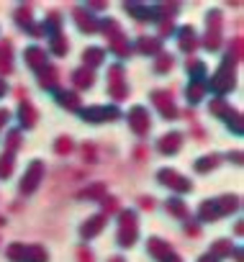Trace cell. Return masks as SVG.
<instances>
[{
	"instance_id": "1",
	"label": "cell",
	"mask_w": 244,
	"mask_h": 262,
	"mask_svg": "<svg viewBox=\"0 0 244 262\" xmlns=\"http://www.w3.org/2000/svg\"><path fill=\"white\" fill-rule=\"evenodd\" d=\"M236 208H239L236 195H221V198H213V201H203L198 216H201V221H216V219H221V216H226Z\"/></svg>"
},
{
	"instance_id": "2",
	"label": "cell",
	"mask_w": 244,
	"mask_h": 262,
	"mask_svg": "<svg viewBox=\"0 0 244 262\" xmlns=\"http://www.w3.org/2000/svg\"><path fill=\"white\" fill-rule=\"evenodd\" d=\"M100 29H103V34L108 36V47H110V52H113V54L126 57V54L131 52V49H129V39H126V34H124V31H121L118 21L105 18V21H100Z\"/></svg>"
},
{
	"instance_id": "3",
	"label": "cell",
	"mask_w": 244,
	"mask_h": 262,
	"mask_svg": "<svg viewBox=\"0 0 244 262\" xmlns=\"http://www.w3.org/2000/svg\"><path fill=\"white\" fill-rule=\"evenodd\" d=\"M6 257H8L11 262H47V249L39 247V244H29V247H24V244H11V247L6 249Z\"/></svg>"
},
{
	"instance_id": "4",
	"label": "cell",
	"mask_w": 244,
	"mask_h": 262,
	"mask_svg": "<svg viewBox=\"0 0 244 262\" xmlns=\"http://www.w3.org/2000/svg\"><path fill=\"white\" fill-rule=\"evenodd\" d=\"M139 236V229H137V213L134 211H124L118 219V244L121 247H131Z\"/></svg>"
},
{
	"instance_id": "5",
	"label": "cell",
	"mask_w": 244,
	"mask_h": 262,
	"mask_svg": "<svg viewBox=\"0 0 244 262\" xmlns=\"http://www.w3.org/2000/svg\"><path fill=\"white\" fill-rule=\"evenodd\" d=\"M44 31H49V44H52V52H54L57 57L67 54L70 44H67V39H64V36H62V31H59V13H49Z\"/></svg>"
},
{
	"instance_id": "6",
	"label": "cell",
	"mask_w": 244,
	"mask_h": 262,
	"mask_svg": "<svg viewBox=\"0 0 244 262\" xmlns=\"http://www.w3.org/2000/svg\"><path fill=\"white\" fill-rule=\"evenodd\" d=\"M208 85H211V90H213V93H226V90H231V88H234V62H231L229 57L224 59V64L218 67V72L211 77V82H208Z\"/></svg>"
},
{
	"instance_id": "7",
	"label": "cell",
	"mask_w": 244,
	"mask_h": 262,
	"mask_svg": "<svg viewBox=\"0 0 244 262\" xmlns=\"http://www.w3.org/2000/svg\"><path fill=\"white\" fill-rule=\"evenodd\" d=\"M108 93L113 100H124L129 95V88L124 82V67L121 64H110L108 67Z\"/></svg>"
},
{
	"instance_id": "8",
	"label": "cell",
	"mask_w": 244,
	"mask_h": 262,
	"mask_svg": "<svg viewBox=\"0 0 244 262\" xmlns=\"http://www.w3.org/2000/svg\"><path fill=\"white\" fill-rule=\"evenodd\" d=\"M129 126H131V131H134V134L144 137L147 131L152 128V118H149V111H147L144 105H134V108L129 111Z\"/></svg>"
},
{
	"instance_id": "9",
	"label": "cell",
	"mask_w": 244,
	"mask_h": 262,
	"mask_svg": "<svg viewBox=\"0 0 244 262\" xmlns=\"http://www.w3.org/2000/svg\"><path fill=\"white\" fill-rule=\"evenodd\" d=\"M203 47L208 52H216L221 47V11H211V16H208V34H206Z\"/></svg>"
},
{
	"instance_id": "10",
	"label": "cell",
	"mask_w": 244,
	"mask_h": 262,
	"mask_svg": "<svg viewBox=\"0 0 244 262\" xmlns=\"http://www.w3.org/2000/svg\"><path fill=\"white\" fill-rule=\"evenodd\" d=\"M80 116L90 123H98V121H116L121 116V111L116 105H93V108L80 111Z\"/></svg>"
},
{
	"instance_id": "11",
	"label": "cell",
	"mask_w": 244,
	"mask_h": 262,
	"mask_svg": "<svg viewBox=\"0 0 244 262\" xmlns=\"http://www.w3.org/2000/svg\"><path fill=\"white\" fill-rule=\"evenodd\" d=\"M41 178H44V165H41L39 160H34V162L29 165L24 180H21V190H24V193H34V190L39 188Z\"/></svg>"
},
{
	"instance_id": "12",
	"label": "cell",
	"mask_w": 244,
	"mask_h": 262,
	"mask_svg": "<svg viewBox=\"0 0 244 262\" xmlns=\"http://www.w3.org/2000/svg\"><path fill=\"white\" fill-rule=\"evenodd\" d=\"M152 103L160 108V113L165 118H178V105H175V100H172V95L167 90H154L152 93Z\"/></svg>"
},
{
	"instance_id": "13",
	"label": "cell",
	"mask_w": 244,
	"mask_h": 262,
	"mask_svg": "<svg viewBox=\"0 0 244 262\" xmlns=\"http://www.w3.org/2000/svg\"><path fill=\"white\" fill-rule=\"evenodd\" d=\"M157 178H160V183L170 185V188H172V190H178V193H190V190H193V183H190L188 178L178 175L175 170H162Z\"/></svg>"
},
{
	"instance_id": "14",
	"label": "cell",
	"mask_w": 244,
	"mask_h": 262,
	"mask_svg": "<svg viewBox=\"0 0 244 262\" xmlns=\"http://www.w3.org/2000/svg\"><path fill=\"white\" fill-rule=\"evenodd\" d=\"M24 57H26V64H29L34 72H41V70H47V67H49L47 52H44L41 47H29Z\"/></svg>"
},
{
	"instance_id": "15",
	"label": "cell",
	"mask_w": 244,
	"mask_h": 262,
	"mask_svg": "<svg viewBox=\"0 0 244 262\" xmlns=\"http://www.w3.org/2000/svg\"><path fill=\"white\" fill-rule=\"evenodd\" d=\"M72 18L77 21V26H80V31H87V34H95L98 29H100V21H95L90 13H87V8H75L72 11Z\"/></svg>"
},
{
	"instance_id": "16",
	"label": "cell",
	"mask_w": 244,
	"mask_h": 262,
	"mask_svg": "<svg viewBox=\"0 0 244 262\" xmlns=\"http://www.w3.org/2000/svg\"><path fill=\"white\" fill-rule=\"evenodd\" d=\"M149 254L152 257H157V259H162V262H170L172 257H178L175 252H172V247L167 244V242H162V239H149Z\"/></svg>"
},
{
	"instance_id": "17",
	"label": "cell",
	"mask_w": 244,
	"mask_h": 262,
	"mask_svg": "<svg viewBox=\"0 0 244 262\" xmlns=\"http://www.w3.org/2000/svg\"><path fill=\"white\" fill-rule=\"evenodd\" d=\"M180 144H183V134H180V131H170V134H165L157 142V147H160L162 155H175L180 149Z\"/></svg>"
},
{
	"instance_id": "18",
	"label": "cell",
	"mask_w": 244,
	"mask_h": 262,
	"mask_svg": "<svg viewBox=\"0 0 244 262\" xmlns=\"http://www.w3.org/2000/svg\"><path fill=\"white\" fill-rule=\"evenodd\" d=\"M16 21H18L29 34H34V36H41V34H44V29L34 26V16H31V8H29V6H21V8L16 11Z\"/></svg>"
},
{
	"instance_id": "19",
	"label": "cell",
	"mask_w": 244,
	"mask_h": 262,
	"mask_svg": "<svg viewBox=\"0 0 244 262\" xmlns=\"http://www.w3.org/2000/svg\"><path fill=\"white\" fill-rule=\"evenodd\" d=\"M13 70V44L3 41L0 44V75H11Z\"/></svg>"
},
{
	"instance_id": "20",
	"label": "cell",
	"mask_w": 244,
	"mask_h": 262,
	"mask_svg": "<svg viewBox=\"0 0 244 262\" xmlns=\"http://www.w3.org/2000/svg\"><path fill=\"white\" fill-rule=\"evenodd\" d=\"M93 82H95V75H93V70H87V67H80V70H75V72H72V85H77L80 90H87Z\"/></svg>"
},
{
	"instance_id": "21",
	"label": "cell",
	"mask_w": 244,
	"mask_h": 262,
	"mask_svg": "<svg viewBox=\"0 0 244 262\" xmlns=\"http://www.w3.org/2000/svg\"><path fill=\"white\" fill-rule=\"evenodd\" d=\"M103 226H105V216H103V213H100V216H93V219H87V221L82 224V236H85V239H93V236L100 234Z\"/></svg>"
},
{
	"instance_id": "22",
	"label": "cell",
	"mask_w": 244,
	"mask_h": 262,
	"mask_svg": "<svg viewBox=\"0 0 244 262\" xmlns=\"http://www.w3.org/2000/svg\"><path fill=\"white\" fill-rule=\"evenodd\" d=\"M18 118H21V123H24L26 128H34V126H36V121H39V113H36V108H34L31 103H21Z\"/></svg>"
},
{
	"instance_id": "23",
	"label": "cell",
	"mask_w": 244,
	"mask_h": 262,
	"mask_svg": "<svg viewBox=\"0 0 244 262\" xmlns=\"http://www.w3.org/2000/svg\"><path fill=\"white\" fill-rule=\"evenodd\" d=\"M234 249H236V247H234L229 239H218V242H213V244H211V252H208V254H211V257L218 262L221 257H229Z\"/></svg>"
},
{
	"instance_id": "24",
	"label": "cell",
	"mask_w": 244,
	"mask_h": 262,
	"mask_svg": "<svg viewBox=\"0 0 244 262\" xmlns=\"http://www.w3.org/2000/svg\"><path fill=\"white\" fill-rule=\"evenodd\" d=\"M103 57H105V52H103L100 47H90V49L82 52V62H85V67H98V64H103Z\"/></svg>"
},
{
	"instance_id": "25",
	"label": "cell",
	"mask_w": 244,
	"mask_h": 262,
	"mask_svg": "<svg viewBox=\"0 0 244 262\" xmlns=\"http://www.w3.org/2000/svg\"><path fill=\"white\" fill-rule=\"evenodd\" d=\"M198 47V39H195V31L190 29V26H185V29H180V49L183 52H193Z\"/></svg>"
},
{
	"instance_id": "26",
	"label": "cell",
	"mask_w": 244,
	"mask_h": 262,
	"mask_svg": "<svg viewBox=\"0 0 244 262\" xmlns=\"http://www.w3.org/2000/svg\"><path fill=\"white\" fill-rule=\"evenodd\" d=\"M137 49L142 52V54H160L162 52V44H160V39H149V36H142L139 39V44H137Z\"/></svg>"
},
{
	"instance_id": "27",
	"label": "cell",
	"mask_w": 244,
	"mask_h": 262,
	"mask_svg": "<svg viewBox=\"0 0 244 262\" xmlns=\"http://www.w3.org/2000/svg\"><path fill=\"white\" fill-rule=\"evenodd\" d=\"M39 80H41V85H44V88L54 90V88L59 85V75H57V67H54V64H49L47 70H41V72H39Z\"/></svg>"
},
{
	"instance_id": "28",
	"label": "cell",
	"mask_w": 244,
	"mask_h": 262,
	"mask_svg": "<svg viewBox=\"0 0 244 262\" xmlns=\"http://www.w3.org/2000/svg\"><path fill=\"white\" fill-rule=\"evenodd\" d=\"M126 11L139 18V21H147V18H154V11L152 8H144V6H137V3H126Z\"/></svg>"
},
{
	"instance_id": "29",
	"label": "cell",
	"mask_w": 244,
	"mask_h": 262,
	"mask_svg": "<svg viewBox=\"0 0 244 262\" xmlns=\"http://www.w3.org/2000/svg\"><path fill=\"white\" fill-rule=\"evenodd\" d=\"M57 100H59L64 108H70V111H77V108H80V98H77L75 93L62 90V93H57Z\"/></svg>"
},
{
	"instance_id": "30",
	"label": "cell",
	"mask_w": 244,
	"mask_h": 262,
	"mask_svg": "<svg viewBox=\"0 0 244 262\" xmlns=\"http://www.w3.org/2000/svg\"><path fill=\"white\" fill-rule=\"evenodd\" d=\"M172 64H175V57L170 52H160V57L154 62V70L157 72H167V70H172Z\"/></svg>"
},
{
	"instance_id": "31",
	"label": "cell",
	"mask_w": 244,
	"mask_h": 262,
	"mask_svg": "<svg viewBox=\"0 0 244 262\" xmlns=\"http://www.w3.org/2000/svg\"><path fill=\"white\" fill-rule=\"evenodd\" d=\"M203 93H206V85H203L201 80H193L190 88H188V100H190V103H198V100L203 98Z\"/></svg>"
},
{
	"instance_id": "32",
	"label": "cell",
	"mask_w": 244,
	"mask_h": 262,
	"mask_svg": "<svg viewBox=\"0 0 244 262\" xmlns=\"http://www.w3.org/2000/svg\"><path fill=\"white\" fill-rule=\"evenodd\" d=\"M218 160H221L218 155H208V157H201V160L195 162V170H198V172H208V170H213V167L218 165Z\"/></svg>"
},
{
	"instance_id": "33",
	"label": "cell",
	"mask_w": 244,
	"mask_h": 262,
	"mask_svg": "<svg viewBox=\"0 0 244 262\" xmlns=\"http://www.w3.org/2000/svg\"><path fill=\"white\" fill-rule=\"evenodd\" d=\"M80 198H87V201L105 198V185H103V183H95V185H90L87 190H82V193H80Z\"/></svg>"
},
{
	"instance_id": "34",
	"label": "cell",
	"mask_w": 244,
	"mask_h": 262,
	"mask_svg": "<svg viewBox=\"0 0 244 262\" xmlns=\"http://www.w3.org/2000/svg\"><path fill=\"white\" fill-rule=\"evenodd\" d=\"M167 211H170L172 216H178V219H185V216H188V208H185V203H183L180 198H170V201H167Z\"/></svg>"
},
{
	"instance_id": "35",
	"label": "cell",
	"mask_w": 244,
	"mask_h": 262,
	"mask_svg": "<svg viewBox=\"0 0 244 262\" xmlns=\"http://www.w3.org/2000/svg\"><path fill=\"white\" fill-rule=\"evenodd\" d=\"M11 172H13V155H3L0 157V178H11Z\"/></svg>"
},
{
	"instance_id": "36",
	"label": "cell",
	"mask_w": 244,
	"mask_h": 262,
	"mask_svg": "<svg viewBox=\"0 0 244 262\" xmlns=\"http://www.w3.org/2000/svg\"><path fill=\"white\" fill-rule=\"evenodd\" d=\"M188 72H190L195 80H201V77H203V72H206V67H203V62H201V59H188Z\"/></svg>"
},
{
	"instance_id": "37",
	"label": "cell",
	"mask_w": 244,
	"mask_h": 262,
	"mask_svg": "<svg viewBox=\"0 0 244 262\" xmlns=\"http://www.w3.org/2000/svg\"><path fill=\"white\" fill-rule=\"evenodd\" d=\"M54 149H57V155H70L72 152V139L70 137H59L57 144H54Z\"/></svg>"
},
{
	"instance_id": "38",
	"label": "cell",
	"mask_w": 244,
	"mask_h": 262,
	"mask_svg": "<svg viewBox=\"0 0 244 262\" xmlns=\"http://www.w3.org/2000/svg\"><path fill=\"white\" fill-rule=\"evenodd\" d=\"M8 155H16V149L21 147V134H18V131H11V134H8Z\"/></svg>"
},
{
	"instance_id": "39",
	"label": "cell",
	"mask_w": 244,
	"mask_h": 262,
	"mask_svg": "<svg viewBox=\"0 0 244 262\" xmlns=\"http://www.w3.org/2000/svg\"><path fill=\"white\" fill-rule=\"evenodd\" d=\"M229 59L231 62H239L241 59V39L236 36L234 41H231V52H229Z\"/></svg>"
},
{
	"instance_id": "40",
	"label": "cell",
	"mask_w": 244,
	"mask_h": 262,
	"mask_svg": "<svg viewBox=\"0 0 244 262\" xmlns=\"http://www.w3.org/2000/svg\"><path fill=\"white\" fill-rule=\"evenodd\" d=\"M82 160H85V162H87V160H90V162L95 160V149H93V144H82Z\"/></svg>"
},
{
	"instance_id": "41",
	"label": "cell",
	"mask_w": 244,
	"mask_h": 262,
	"mask_svg": "<svg viewBox=\"0 0 244 262\" xmlns=\"http://www.w3.org/2000/svg\"><path fill=\"white\" fill-rule=\"evenodd\" d=\"M103 206H105V213H113L118 208V201L116 198H103Z\"/></svg>"
},
{
	"instance_id": "42",
	"label": "cell",
	"mask_w": 244,
	"mask_h": 262,
	"mask_svg": "<svg viewBox=\"0 0 244 262\" xmlns=\"http://www.w3.org/2000/svg\"><path fill=\"white\" fill-rule=\"evenodd\" d=\"M77 259H80V262H93V252H87L85 247H80V249H77Z\"/></svg>"
},
{
	"instance_id": "43",
	"label": "cell",
	"mask_w": 244,
	"mask_h": 262,
	"mask_svg": "<svg viewBox=\"0 0 244 262\" xmlns=\"http://www.w3.org/2000/svg\"><path fill=\"white\" fill-rule=\"evenodd\" d=\"M160 34H162V36L172 34V21H165V24H160Z\"/></svg>"
},
{
	"instance_id": "44",
	"label": "cell",
	"mask_w": 244,
	"mask_h": 262,
	"mask_svg": "<svg viewBox=\"0 0 244 262\" xmlns=\"http://www.w3.org/2000/svg\"><path fill=\"white\" fill-rule=\"evenodd\" d=\"M8 118H11V113H8L6 108H0V128H3V126L8 123Z\"/></svg>"
},
{
	"instance_id": "45",
	"label": "cell",
	"mask_w": 244,
	"mask_h": 262,
	"mask_svg": "<svg viewBox=\"0 0 244 262\" xmlns=\"http://www.w3.org/2000/svg\"><path fill=\"white\" fill-rule=\"evenodd\" d=\"M185 231H188L190 236H198V234H201V229H198V224H188V226H185Z\"/></svg>"
},
{
	"instance_id": "46",
	"label": "cell",
	"mask_w": 244,
	"mask_h": 262,
	"mask_svg": "<svg viewBox=\"0 0 244 262\" xmlns=\"http://www.w3.org/2000/svg\"><path fill=\"white\" fill-rule=\"evenodd\" d=\"M139 203H142V206H144V208H147V211H149V208H152V206H154V198H142V201H139Z\"/></svg>"
},
{
	"instance_id": "47",
	"label": "cell",
	"mask_w": 244,
	"mask_h": 262,
	"mask_svg": "<svg viewBox=\"0 0 244 262\" xmlns=\"http://www.w3.org/2000/svg\"><path fill=\"white\" fill-rule=\"evenodd\" d=\"M229 160H234L236 165H241V155H239V152H234V155H229Z\"/></svg>"
},
{
	"instance_id": "48",
	"label": "cell",
	"mask_w": 244,
	"mask_h": 262,
	"mask_svg": "<svg viewBox=\"0 0 244 262\" xmlns=\"http://www.w3.org/2000/svg\"><path fill=\"white\" fill-rule=\"evenodd\" d=\"M103 6H105L103 0H93V3H90V8H95V11H98V8H103Z\"/></svg>"
},
{
	"instance_id": "49",
	"label": "cell",
	"mask_w": 244,
	"mask_h": 262,
	"mask_svg": "<svg viewBox=\"0 0 244 262\" xmlns=\"http://www.w3.org/2000/svg\"><path fill=\"white\" fill-rule=\"evenodd\" d=\"M198 262H216V259H213V257H211V254H203V257H201V259H198Z\"/></svg>"
},
{
	"instance_id": "50",
	"label": "cell",
	"mask_w": 244,
	"mask_h": 262,
	"mask_svg": "<svg viewBox=\"0 0 244 262\" xmlns=\"http://www.w3.org/2000/svg\"><path fill=\"white\" fill-rule=\"evenodd\" d=\"M108 262H126L124 257H113V259H108Z\"/></svg>"
},
{
	"instance_id": "51",
	"label": "cell",
	"mask_w": 244,
	"mask_h": 262,
	"mask_svg": "<svg viewBox=\"0 0 244 262\" xmlns=\"http://www.w3.org/2000/svg\"><path fill=\"white\" fill-rule=\"evenodd\" d=\"M3 93H6V82H3V80H0V95H3Z\"/></svg>"
},
{
	"instance_id": "52",
	"label": "cell",
	"mask_w": 244,
	"mask_h": 262,
	"mask_svg": "<svg viewBox=\"0 0 244 262\" xmlns=\"http://www.w3.org/2000/svg\"><path fill=\"white\" fill-rule=\"evenodd\" d=\"M170 262H183V259H180V257H172V259H170Z\"/></svg>"
}]
</instances>
